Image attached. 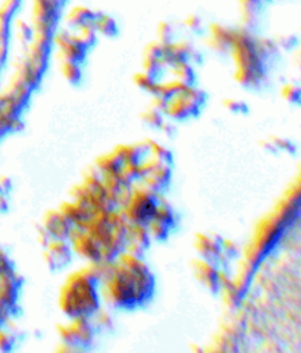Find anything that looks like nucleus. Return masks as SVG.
<instances>
[{
	"label": "nucleus",
	"mask_w": 301,
	"mask_h": 353,
	"mask_svg": "<svg viewBox=\"0 0 301 353\" xmlns=\"http://www.w3.org/2000/svg\"><path fill=\"white\" fill-rule=\"evenodd\" d=\"M156 280L140 256L127 253L112 265L106 279V297L119 309H134L146 305L154 294Z\"/></svg>",
	"instance_id": "obj_1"
},
{
	"label": "nucleus",
	"mask_w": 301,
	"mask_h": 353,
	"mask_svg": "<svg viewBox=\"0 0 301 353\" xmlns=\"http://www.w3.org/2000/svg\"><path fill=\"white\" fill-rule=\"evenodd\" d=\"M100 277L94 271L75 274L65 285L61 297V307L66 316L92 318L100 306Z\"/></svg>",
	"instance_id": "obj_2"
},
{
	"label": "nucleus",
	"mask_w": 301,
	"mask_h": 353,
	"mask_svg": "<svg viewBox=\"0 0 301 353\" xmlns=\"http://www.w3.org/2000/svg\"><path fill=\"white\" fill-rule=\"evenodd\" d=\"M159 203V196L149 189L132 192L127 203L125 216L131 224L149 225L158 211Z\"/></svg>",
	"instance_id": "obj_3"
},
{
	"label": "nucleus",
	"mask_w": 301,
	"mask_h": 353,
	"mask_svg": "<svg viewBox=\"0 0 301 353\" xmlns=\"http://www.w3.org/2000/svg\"><path fill=\"white\" fill-rule=\"evenodd\" d=\"M196 250L200 259L216 267H222V250H224V239L216 234H198L196 239Z\"/></svg>",
	"instance_id": "obj_4"
},
{
	"label": "nucleus",
	"mask_w": 301,
	"mask_h": 353,
	"mask_svg": "<svg viewBox=\"0 0 301 353\" xmlns=\"http://www.w3.org/2000/svg\"><path fill=\"white\" fill-rule=\"evenodd\" d=\"M44 261L52 271H61L72 261V248L66 240H50L44 249Z\"/></svg>",
	"instance_id": "obj_5"
},
{
	"label": "nucleus",
	"mask_w": 301,
	"mask_h": 353,
	"mask_svg": "<svg viewBox=\"0 0 301 353\" xmlns=\"http://www.w3.org/2000/svg\"><path fill=\"white\" fill-rule=\"evenodd\" d=\"M194 274L197 280L202 283L210 293L214 294L219 293L222 283H224L219 267H216L214 263H209L203 259H197L194 262Z\"/></svg>",
	"instance_id": "obj_6"
},
{
	"label": "nucleus",
	"mask_w": 301,
	"mask_h": 353,
	"mask_svg": "<svg viewBox=\"0 0 301 353\" xmlns=\"http://www.w3.org/2000/svg\"><path fill=\"white\" fill-rule=\"evenodd\" d=\"M43 230L46 231L52 240H68L75 231V225L71 223L62 211L52 212L46 216Z\"/></svg>",
	"instance_id": "obj_7"
},
{
	"label": "nucleus",
	"mask_w": 301,
	"mask_h": 353,
	"mask_svg": "<svg viewBox=\"0 0 301 353\" xmlns=\"http://www.w3.org/2000/svg\"><path fill=\"white\" fill-rule=\"evenodd\" d=\"M72 236L74 248L83 258L94 263L102 262V246H100V243L94 237L88 234L84 228L78 231V233H72Z\"/></svg>",
	"instance_id": "obj_8"
},
{
	"label": "nucleus",
	"mask_w": 301,
	"mask_h": 353,
	"mask_svg": "<svg viewBox=\"0 0 301 353\" xmlns=\"http://www.w3.org/2000/svg\"><path fill=\"white\" fill-rule=\"evenodd\" d=\"M171 176H172V172H171L169 165L156 162V165H153V167H150L149 170L144 168L143 179L146 181L149 190L159 194L160 192H165L169 187Z\"/></svg>",
	"instance_id": "obj_9"
},
{
	"label": "nucleus",
	"mask_w": 301,
	"mask_h": 353,
	"mask_svg": "<svg viewBox=\"0 0 301 353\" xmlns=\"http://www.w3.org/2000/svg\"><path fill=\"white\" fill-rule=\"evenodd\" d=\"M98 168H100V172H103L105 175H116V174H121L122 168H124V161H122L118 152L110 153L100 161Z\"/></svg>",
	"instance_id": "obj_10"
},
{
	"label": "nucleus",
	"mask_w": 301,
	"mask_h": 353,
	"mask_svg": "<svg viewBox=\"0 0 301 353\" xmlns=\"http://www.w3.org/2000/svg\"><path fill=\"white\" fill-rule=\"evenodd\" d=\"M141 118L144 123H146V125H149L150 128H153L156 131H160L162 125L165 124V112L156 106L149 108L146 112L141 115Z\"/></svg>",
	"instance_id": "obj_11"
},
{
	"label": "nucleus",
	"mask_w": 301,
	"mask_h": 353,
	"mask_svg": "<svg viewBox=\"0 0 301 353\" xmlns=\"http://www.w3.org/2000/svg\"><path fill=\"white\" fill-rule=\"evenodd\" d=\"M266 141V140H264ZM264 148L272 152V153H278V152H285V153H293L295 152V146L293 145L289 140H284V139H271L264 143Z\"/></svg>",
	"instance_id": "obj_12"
},
{
	"label": "nucleus",
	"mask_w": 301,
	"mask_h": 353,
	"mask_svg": "<svg viewBox=\"0 0 301 353\" xmlns=\"http://www.w3.org/2000/svg\"><path fill=\"white\" fill-rule=\"evenodd\" d=\"M150 153L154 157L156 162L163 163V165H169V167H171L174 157H172V152L169 149H166L165 146L154 143V145L150 146Z\"/></svg>",
	"instance_id": "obj_13"
},
{
	"label": "nucleus",
	"mask_w": 301,
	"mask_h": 353,
	"mask_svg": "<svg viewBox=\"0 0 301 353\" xmlns=\"http://www.w3.org/2000/svg\"><path fill=\"white\" fill-rule=\"evenodd\" d=\"M224 106H225L227 110H229V112L233 114V115L249 114V105H247V102L241 101V99H236V97L225 99Z\"/></svg>",
	"instance_id": "obj_14"
},
{
	"label": "nucleus",
	"mask_w": 301,
	"mask_h": 353,
	"mask_svg": "<svg viewBox=\"0 0 301 353\" xmlns=\"http://www.w3.org/2000/svg\"><path fill=\"white\" fill-rule=\"evenodd\" d=\"M284 97L289 103L298 105L300 102V88L297 85H287L284 90Z\"/></svg>",
	"instance_id": "obj_15"
},
{
	"label": "nucleus",
	"mask_w": 301,
	"mask_h": 353,
	"mask_svg": "<svg viewBox=\"0 0 301 353\" xmlns=\"http://www.w3.org/2000/svg\"><path fill=\"white\" fill-rule=\"evenodd\" d=\"M65 77L68 79L72 84H76L78 81H80L81 79V74H80V70L76 68L75 63H70L68 65V71L65 70Z\"/></svg>",
	"instance_id": "obj_16"
}]
</instances>
